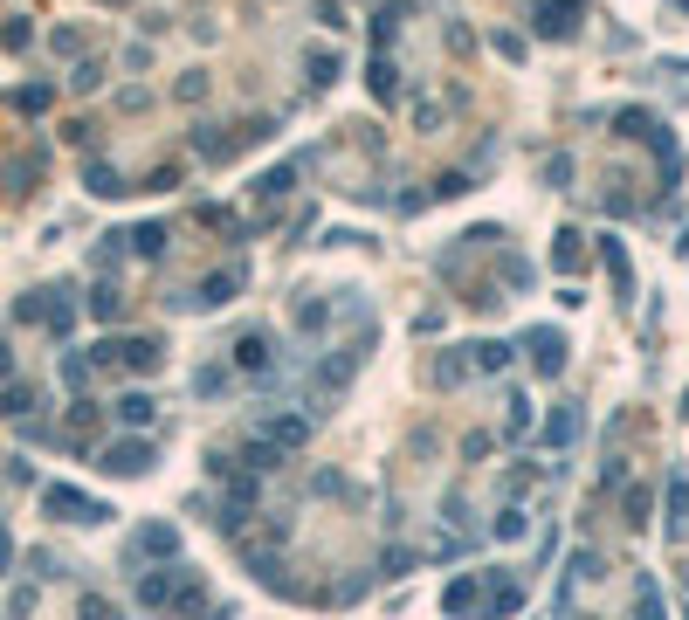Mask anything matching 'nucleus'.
Returning a JSON list of instances; mask_svg holds the SVG:
<instances>
[{
	"label": "nucleus",
	"mask_w": 689,
	"mask_h": 620,
	"mask_svg": "<svg viewBox=\"0 0 689 620\" xmlns=\"http://www.w3.org/2000/svg\"><path fill=\"white\" fill-rule=\"evenodd\" d=\"M42 503H49V517H63V524H104V517H111L97 496L69 490V483H49V490H42Z\"/></svg>",
	"instance_id": "nucleus-1"
},
{
	"label": "nucleus",
	"mask_w": 689,
	"mask_h": 620,
	"mask_svg": "<svg viewBox=\"0 0 689 620\" xmlns=\"http://www.w3.org/2000/svg\"><path fill=\"white\" fill-rule=\"evenodd\" d=\"M97 366L152 372V366H159V345H152V338H104V345H97Z\"/></svg>",
	"instance_id": "nucleus-2"
},
{
	"label": "nucleus",
	"mask_w": 689,
	"mask_h": 620,
	"mask_svg": "<svg viewBox=\"0 0 689 620\" xmlns=\"http://www.w3.org/2000/svg\"><path fill=\"white\" fill-rule=\"evenodd\" d=\"M104 469L111 476H145L152 469V441H111L104 448Z\"/></svg>",
	"instance_id": "nucleus-3"
},
{
	"label": "nucleus",
	"mask_w": 689,
	"mask_h": 620,
	"mask_svg": "<svg viewBox=\"0 0 689 620\" xmlns=\"http://www.w3.org/2000/svg\"><path fill=\"white\" fill-rule=\"evenodd\" d=\"M152 552H180V531H173V524H145V531L131 538V558H152Z\"/></svg>",
	"instance_id": "nucleus-4"
},
{
	"label": "nucleus",
	"mask_w": 689,
	"mask_h": 620,
	"mask_svg": "<svg viewBox=\"0 0 689 620\" xmlns=\"http://www.w3.org/2000/svg\"><path fill=\"white\" fill-rule=\"evenodd\" d=\"M83 180H90V193H104V200H118V193H131V186H125V173H118V166H104V159H97V166H90Z\"/></svg>",
	"instance_id": "nucleus-5"
},
{
	"label": "nucleus",
	"mask_w": 689,
	"mask_h": 620,
	"mask_svg": "<svg viewBox=\"0 0 689 620\" xmlns=\"http://www.w3.org/2000/svg\"><path fill=\"white\" fill-rule=\"evenodd\" d=\"M524 345L538 352V372H559V331H531Z\"/></svg>",
	"instance_id": "nucleus-6"
},
{
	"label": "nucleus",
	"mask_w": 689,
	"mask_h": 620,
	"mask_svg": "<svg viewBox=\"0 0 689 620\" xmlns=\"http://www.w3.org/2000/svg\"><path fill=\"white\" fill-rule=\"evenodd\" d=\"M235 359H242L249 372H262V366H269V338H262V331H249V338L235 345Z\"/></svg>",
	"instance_id": "nucleus-7"
},
{
	"label": "nucleus",
	"mask_w": 689,
	"mask_h": 620,
	"mask_svg": "<svg viewBox=\"0 0 689 620\" xmlns=\"http://www.w3.org/2000/svg\"><path fill=\"white\" fill-rule=\"evenodd\" d=\"M118 421H125V428H145V421H152V400H145V393H125V400H118Z\"/></svg>",
	"instance_id": "nucleus-8"
},
{
	"label": "nucleus",
	"mask_w": 689,
	"mask_h": 620,
	"mask_svg": "<svg viewBox=\"0 0 689 620\" xmlns=\"http://www.w3.org/2000/svg\"><path fill=\"white\" fill-rule=\"evenodd\" d=\"M28 407H35V386H0V414H14V421H21Z\"/></svg>",
	"instance_id": "nucleus-9"
},
{
	"label": "nucleus",
	"mask_w": 689,
	"mask_h": 620,
	"mask_svg": "<svg viewBox=\"0 0 689 620\" xmlns=\"http://www.w3.org/2000/svg\"><path fill=\"white\" fill-rule=\"evenodd\" d=\"M49 97H56L49 83H28V90H14V111H49Z\"/></svg>",
	"instance_id": "nucleus-10"
},
{
	"label": "nucleus",
	"mask_w": 689,
	"mask_h": 620,
	"mask_svg": "<svg viewBox=\"0 0 689 620\" xmlns=\"http://www.w3.org/2000/svg\"><path fill=\"white\" fill-rule=\"evenodd\" d=\"M552 441H572V434H579V407H572V400H565V414H552Z\"/></svg>",
	"instance_id": "nucleus-11"
},
{
	"label": "nucleus",
	"mask_w": 689,
	"mask_h": 620,
	"mask_svg": "<svg viewBox=\"0 0 689 620\" xmlns=\"http://www.w3.org/2000/svg\"><path fill=\"white\" fill-rule=\"evenodd\" d=\"M69 83H76V90H97V83H104V62H97V56L76 62V76H69Z\"/></svg>",
	"instance_id": "nucleus-12"
},
{
	"label": "nucleus",
	"mask_w": 689,
	"mask_h": 620,
	"mask_svg": "<svg viewBox=\"0 0 689 620\" xmlns=\"http://www.w3.org/2000/svg\"><path fill=\"white\" fill-rule=\"evenodd\" d=\"M131 248H138V255H159V248H166V228H138Z\"/></svg>",
	"instance_id": "nucleus-13"
},
{
	"label": "nucleus",
	"mask_w": 689,
	"mask_h": 620,
	"mask_svg": "<svg viewBox=\"0 0 689 620\" xmlns=\"http://www.w3.org/2000/svg\"><path fill=\"white\" fill-rule=\"evenodd\" d=\"M579 255H586V248H579V235H572V228H565V235H559V269H565V262L579 269Z\"/></svg>",
	"instance_id": "nucleus-14"
},
{
	"label": "nucleus",
	"mask_w": 689,
	"mask_h": 620,
	"mask_svg": "<svg viewBox=\"0 0 689 620\" xmlns=\"http://www.w3.org/2000/svg\"><path fill=\"white\" fill-rule=\"evenodd\" d=\"M7 558H14V538H7V524H0V572H7Z\"/></svg>",
	"instance_id": "nucleus-15"
},
{
	"label": "nucleus",
	"mask_w": 689,
	"mask_h": 620,
	"mask_svg": "<svg viewBox=\"0 0 689 620\" xmlns=\"http://www.w3.org/2000/svg\"><path fill=\"white\" fill-rule=\"evenodd\" d=\"M7 372H14V359H7V345H0V379H7Z\"/></svg>",
	"instance_id": "nucleus-16"
}]
</instances>
